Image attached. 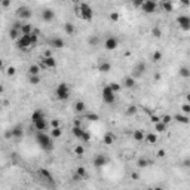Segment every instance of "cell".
Instances as JSON below:
<instances>
[{
    "mask_svg": "<svg viewBox=\"0 0 190 190\" xmlns=\"http://www.w3.org/2000/svg\"><path fill=\"white\" fill-rule=\"evenodd\" d=\"M36 141L43 150H52L54 149V141H52V137L48 135L45 131L40 132H36Z\"/></svg>",
    "mask_w": 190,
    "mask_h": 190,
    "instance_id": "obj_1",
    "label": "cell"
},
{
    "mask_svg": "<svg viewBox=\"0 0 190 190\" xmlns=\"http://www.w3.org/2000/svg\"><path fill=\"white\" fill-rule=\"evenodd\" d=\"M77 15L83 19V21H92L94 18V9L88 5V3H80L79 9H77Z\"/></svg>",
    "mask_w": 190,
    "mask_h": 190,
    "instance_id": "obj_2",
    "label": "cell"
},
{
    "mask_svg": "<svg viewBox=\"0 0 190 190\" xmlns=\"http://www.w3.org/2000/svg\"><path fill=\"white\" fill-rule=\"evenodd\" d=\"M55 95H57V98H58L59 101L68 99V98H70V88H68V85L64 83V82H61V83L57 86V89H55Z\"/></svg>",
    "mask_w": 190,
    "mask_h": 190,
    "instance_id": "obj_3",
    "label": "cell"
},
{
    "mask_svg": "<svg viewBox=\"0 0 190 190\" xmlns=\"http://www.w3.org/2000/svg\"><path fill=\"white\" fill-rule=\"evenodd\" d=\"M101 95H103V101L106 104H113L116 101V95H115V92L111 91V88L107 85V86H104L103 88V92H101Z\"/></svg>",
    "mask_w": 190,
    "mask_h": 190,
    "instance_id": "obj_4",
    "label": "cell"
},
{
    "mask_svg": "<svg viewBox=\"0 0 190 190\" xmlns=\"http://www.w3.org/2000/svg\"><path fill=\"white\" fill-rule=\"evenodd\" d=\"M31 46V40H30V34H21L17 40V48L19 50H27Z\"/></svg>",
    "mask_w": 190,
    "mask_h": 190,
    "instance_id": "obj_5",
    "label": "cell"
},
{
    "mask_svg": "<svg viewBox=\"0 0 190 190\" xmlns=\"http://www.w3.org/2000/svg\"><path fill=\"white\" fill-rule=\"evenodd\" d=\"M156 8H158V5H156V2H155V0H144L140 9L144 12V14L150 15V14H153V12L156 10Z\"/></svg>",
    "mask_w": 190,
    "mask_h": 190,
    "instance_id": "obj_6",
    "label": "cell"
},
{
    "mask_svg": "<svg viewBox=\"0 0 190 190\" xmlns=\"http://www.w3.org/2000/svg\"><path fill=\"white\" fill-rule=\"evenodd\" d=\"M146 64L143 61H140V62H137L135 64V67H134V70H132V77H140V76H143L144 73H146Z\"/></svg>",
    "mask_w": 190,
    "mask_h": 190,
    "instance_id": "obj_7",
    "label": "cell"
},
{
    "mask_svg": "<svg viewBox=\"0 0 190 190\" xmlns=\"http://www.w3.org/2000/svg\"><path fill=\"white\" fill-rule=\"evenodd\" d=\"M31 10L27 8V6H19L18 9H17V17L19 18V19H28V18H31Z\"/></svg>",
    "mask_w": 190,
    "mask_h": 190,
    "instance_id": "obj_8",
    "label": "cell"
},
{
    "mask_svg": "<svg viewBox=\"0 0 190 190\" xmlns=\"http://www.w3.org/2000/svg\"><path fill=\"white\" fill-rule=\"evenodd\" d=\"M42 67L43 68H55L57 67V59L50 55V57H43L42 58Z\"/></svg>",
    "mask_w": 190,
    "mask_h": 190,
    "instance_id": "obj_9",
    "label": "cell"
},
{
    "mask_svg": "<svg viewBox=\"0 0 190 190\" xmlns=\"http://www.w3.org/2000/svg\"><path fill=\"white\" fill-rule=\"evenodd\" d=\"M107 163H108V158L103 153H99L94 158V167H97V168H101V167L107 165Z\"/></svg>",
    "mask_w": 190,
    "mask_h": 190,
    "instance_id": "obj_10",
    "label": "cell"
},
{
    "mask_svg": "<svg viewBox=\"0 0 190 190\" xmlns=\"http://www.w3.org/2000/svg\"><path fill=\"white\" fill-rule=\"evenodd\" d=\"M104 46H106V49H107V50H115V49L119 46V40L116 39V37L110 36V37H107V39H106Z\"/></svg>",
    "mask_w": 190,
    "mask_h": 190,
    "instance_id": "obj_11",
    "label": "cell"
},
{
    "mask_svg": "<svg viewBox=\"0 0 190 190\" xmlns=\"http://www.w3.org/2000/svg\"><path fill=\"white\" fill-rule=\"evenodd\" d=\"M177 22H178V25L184 30V31H189L190 30V18L187 15H180L178 18H177Z\"/></svg>",
    "mask_w": 190,
    "mask_h": 190,
    "instance_id": "obj_12",
    "label": "cell"
},
{
    "mask_svg": "<svg viewBox=\"0 0 190 190\" xmlns=\"http://www.w3.org/2000/svg\"><path fill=\"white\" fill-rule=\"evenodd\" d=\"M49 45L55 48V49H61V48H64L66 46V42L61 39V37H50L49 39Z\"/></svg>",
    "mask_w": 190,
    "mask_h": 190,
    "instance_id": "obj_13",
    "label": "cell"
},
{
    "mask_svg": "<svg viewBox=\"0 0 190 190\" xmlns=\"http://www.w3.org/2000/svg\"><path fill=\"white\" fill-rule=\"evenodd\" d=\"M33 126H34V129H36L37 132L46 131V128H48V122H46V119H40V120L33 122Z\"/></svg>",
    "mask_w": 190,
    "mask_h": 190,
    "instance_id": "obj_14",
    "label": "cell"
},
{
    "mask_svg": "<svg viewBox=\"0 0 190 190\" xmlns=\"http://www.w3.org/2000/svg\"><path fill=\"white\" fill-rule=\"evenodd\" d=\"M42 18H43V21H52L54 18H55V12L52 10V9H43V12H42Z\"/></svg>",
    "mask_w": 190,
    "mask_h": 190,
    "instance_id": "obj_15",
    "label": "cell"
},
{
    "mask_svg": "<svg viewBox=\"0 0 190 190\" xmlns=\"http://www.w3.org/2000/svg\"><path fill=\"white\" fill-rule=\"evenodd\" d=\"M22 132H24L22 125H17V126H14V128H12L10 135H12V137H15V138H19V137L22 135Z\"/></svg>",
    "mask_w": 190,
    "mask_h": 190,
    "instance_id": "obj_16",
    "label": "cell"
},
{
    "mask_svg": "<svg viewBox=\"0 0 190 190\" xmlns=\"http://www.w3.org/2000/svg\"><path fill=\"white\" fill-rule=\"evenodd\" d=\"M110 70H111V64H110V62H107V61H101V62H99L98 71H101V73H108Z\"/></svg>",
    "mask_w": 190,
    "mask_h": 190,
    "instance_id": "obj_17",
    "label": "cell"
},
{
    "mask_svg": "<svg viewBox=\"0 0 190 190\" xmlns=\"http://www.w3.org/2000/svg\"><path fill=\"white\" fill-rule=\"evenodd\" d=\"M40 119H46V117H45V113H43L42 110H34L33 115H31V122L40 120Z\"/></svg>",
    "mask_w": 190,
    "mask_h": 190,
    "instance_id": "obj_18",
    "label": "cell"
},
{
    "mask_svg": "<svg viewBox=\"0 0 190 190\" xmlns=\"http://www.w3.org/2000/svg\"><path fill=\"white\" fill-rule=\"evenodd\" d=\"M123 86L125 88H134L135 86V77H132V76H126V77L123 79Z\"/></svg>",
    "mask_w": 190,
    "mask_h": 190,
    "instance_id": "obj_19",
    "label": "cell"
},
{
    "mask_svg": "<svg viewBox=\"0 0 190 190\" xmlns=\"http://www.w3.org/2000/svg\"><path fill=\"white\" fill-rule=\"evenodd\" d=\"M144 135H146V134H144L141 129H135L134 134H132V138H134L135 141L140 143V141H144Z\"/></svg>",
    "mask_w": 190,
    "mask_h": 190,
    "instance_id": "obj_20",
    "label": "cell"
},
{
    "mask_svg": "<svg viewBox=\"0 0 190 190\" xmlns=\"http://www.w3.org/2000/svg\"><path fill=\"white\" fill-rule=\"evenodd\" d=\"M21 36V30L19 28H15V27H12L9 30V37L12 40H18V37Z\"/></svg>",
    "mask_w": 190,
    "mask_h": 190,
    "instance_id": "obj_21",
    "label": "cell"
},
{
    "mask_svg": "<svg viewBox=\"0 0 190 190\" xmlns=\"http://www.w3.org/2000/svg\"><path fill=\"white\" fill-rule=\"evenodd\" d=\"M86 110V104L83 103V101H76L74 103V111L76 113H83Z\"/></svg>",
    "mask_w": 190,
    "mask_h": 190,
    "instance_id": "obj_22",
    "label": "cell"
},
{
    "mask_svg": "<svg viewBox=\"0 0 190 190\" xmlns=\"http://www.w3.org/2000/svg\"><path fill=\"white\" fill-rule=\"evenodd\" d=\"M39 174L43 177V180H46V181H50V183H52L54 181V178H52V174H50L48 169H45V168H42L40 171H39Z\"/></svg>",
    "mask_w": 190,
    "mask_h": 190,
    "instance_id": "obj_23",
    "label": "cell"
},
{
    "mask_svg": "<svg viewBox=\"0 0 190 190\" xmlns=\"http://www.w3.org/2000/svg\"><path fill=\"white\" fill-rule=\"evenodd\" d=\"M71 132H73V135H74L76 138H80L82 134H83V128H82L80 125H74L73 128H71Z\"/></svg>",
    "mask_w": 190,
    "mask_h": 190,
    "instance_id": "obj_24",
    "label": "cell"
},
{
    "mask_svg": "<svg viewBox=\"0 0 190 190\" xmlns=\"http://www.w3.org/2000/svg\"><path fill=\"white\" fill-rule=\"evenodd\" d=\"M144 140L147 141V144H155V143L158 141V135L153 134V132H150V134L144 135Z\"/></svg>",
    "mask_w": 190,
    "mask_h": 190,
    "instance_id": "obj_25",
    "label": "cell"
},
{
    "mask_svg": "<svg viewBox=\"0 0 190 190\" xmlns=\"http://www.w3.org/2000/svg\"><path fill=\"white\" fill-rule=\"evenodd\" d=\"M172 119H175L177 122H180V123H184V125L189 123V116L187 115H175V116H172Z\"/></svg>",
    "mask_w": 190,
    "mask_h": 190,
    "instance_id": "obj_26",
    "label": "cell"
},
{
    "mask_svg": "<svg viewBox=\"0 0 190 190\" xmlns=\"http://www.w3.org/2000/svg\"><path fill=\"white\" fill-rule=\"evenodd\" d=\"M155 131L156 132H165L167 131V123H163V122H156L155 123Z\"/></svg>",
    "mask_w": 190,
    "mask_h": 190,
    "instance_id": "obj_27",
    "label": "cell"
},
{
    "mask_svg": "<svg viewBox=\"0 0 190 190\" xmlns=\"http://www.w3.org/2000/svg\"><path fill=\"white\" fill-rule=\"evenodd\" d=\"M64 31H66L68 36H71V34H74L76 28H74V25H73V24H70V22H66V24H64Z\"/></svg>",
    "mask_w": 190,
    "mask_h": 190,
    "instance_id": "obj_28",
    "label": "cell"
},
{
    "mask_svg": "<svg viewBox=\"0 0 190 190\" xmlns=\"http://www.w3.org/2000/svg\"><path fill=\"white\" fill-rule=\"evenodd\" d=\"M162 9L165 12H172L174 6H172V3L169 2V0H163V2H162Z\"/></svg>",
    "mask_w": 190,
    "mask_h": 190,
    "instance_id": "obj_29",
    "label": "cell"
},
{
    "mask_svg": "<svg viewBox=\"0 0 190 190\" xmlns=\"http://www.w3.org/2000/svg\"><path fill=\"white\" fill-rule=\"evenodd\" d=\"M61 135H62L61 126H57V128H52V131H50V137H52V138H59Z\"/></svg>",
    "mask_w": 190,
    "mask_h": 190,
    "instance_id": "obj_30",
    "label": "cell"
},
{
    "mask_svg": "<svg viewBox=\"0 0 190 190\" xmlns=\"http://www.w3.org/2000/svg\"><path fill=\"white\" fill-rule=\"evenodd\" d=\"M39 71H40V66H37V64H33V66L28 67V73H30V76L39 74Z\"/></svg>",
    "mask_w": 190,
    "mask_h": 190,
    "instance_id": "obj_31",
    "label": "cell"
},
{
    "mask_svg": "<svg viewBox=\"0 0 190 190\" xmlns=\"http://www.w3.org/2000/svg\"><path fill=\"white\" fill-rule=\"evenodd\" d=\"M31 31H33V28H31L30 24H22L21 25V34H30Z\"/></svg>",
    "mask_w": 190,
    "mask_h": 190,
    "instance_id": "obj_32",
    "label": "cell"
},
{
    "mask_svg": "<svg viewBox=\"0 0 190 190\" xmlns=\"http://www.w3.org/2000/svg\"><path fill=\"white\" fill-rule=\"evenodd\" d=\"M104 143L107 144V146H111L113 143H115V137H113V134H106L104 135Z\"/></svg>",
    "mask_w": 190,
    "mask_h": 190,
    "instance_id": "obj_33",
    "label": "cell"
},
{
    "mask_svg": "<svg viewBox=\"0 0 190 190\" xmlns=\"http://www.w3.org/2000/svg\"><path fill=\"white\" fill-rule=\"evenodd\" d=\"M76 174H77L82 180H85L86 177H88V172H86V169H85L83 167H79V168H77V171H76Z\"/></svg>",
    "mask_w": 190,
    "mask_h": 190,
    "instance_id": "obj_34",
    "label": "cell"
},
{
    "mask_svg": "<svg viewBox=\"0 0 190 190\" xmlns=\"http://www.w3.org/2000/svg\"><path fill=\"white\" fill-rule=\"evenodd\" d=\"M108 86L111 88V91L115 92V94H116V92H119V91L122 89V85H119V83H116V82H111Z\"/></svg>",
    "mask_w": 190,
    "mask_h": 190,
    "instance_id": "obj_35",
    "label": "cell"
},
{
    "mask_svg": "<svg viewBox=\"0 0 190 190\" xmlns=\"http://www.w3.org/2000/svg\"><path fill=\"white\" fill-rule=\"evenodd\" d=\"M108 18H110V21H111V22H117V21H119V18H120V15H119V12H110Z\"/></svg>",
    "mask_w": 190,
    "mask_h": 190,
    "instance_id": "obj_36",
    "label": "cell"
},
{
    "mask_svg": "<svg viewBox=\"0 0 190 190\" xmlns=\"http://www.w3.org/2000/svg\"><path fill=\"white\" fill-rule=\"evenodd\" d=\"M160 59H162V52H159V50L153 52V55H151V61H153V62H159Z\"/></svg>",
    "mask_w": 190,
    "mask_h": 190,
    "instance_id": "obj_37",
    "label": "cell"
},
{
    "mask_svg": "<svg viewBox=\"0 0 190 190\" xmlns=\"http://www.w3.org/2000/svg\"><path fill=\"white\" fill-rule=\"evenodd\" d=\"M80 140H82L83 143H89V141H91V134L86 132V131H83V134H82V137H80Z\"/></svg>",
    "mask_w": 190,
    "mask_h": 190,
    "instance_id": "obj_38",
    "label": "cell"
},
{
    "mask_svg": "<svg viewBox=\"0 0 190 190\" xmlns=\"http://www.w3.org/2000/svg\"><path fill=\"white\" fill-rule=\"evenodd\" d=\"M180 74L183 76V77L187 79V77H190V70H189L187 67H181V68H180Z\"/></svg>",
    "mask_w": 190,
    "mask_h": 190,
    "instance_id": "obj_39",
    "label": "cell"
},
{
    "mask_svg": "<svg viewBox=\"0 0 190 190\" xmlns=\"http://www.w3.org/2000/svg\"><path fill=\"white\" fill-rule=\"evenodd\" d=\"M30 83H31V85H39V83H40V77H39V74H36V76H30Z\"/></svg>",
    "mask_w": 190,
    "mask_h": 190,
    "instance_id": "obj_40",
    "label": "cell"
},
{
    "mask_svg": "<svg viewBox=\"0 0 190 190\" xmlns=\"http://www.w3.org/2000/svg\"><path fill=\"white\" fill-rule=\"evenodd\" d=\"M74 153L77 155V156H82V155L85 153V149H83V146H77V147H74Z\"/></svg>",
    "mask_w": 190,
    "mask_h": 190,
    "instance_id": "obj_41",
    "label": "cell"
},
{
    "mask_svg": "<svg viewBox=\"0 0 190 190\" xmlns=\"http://www.w3.org/2000/svg\"><path fill=\"white\" fill-rule=\"evenodd\" d=\"M137 113V106H129L128 108H126V115H135Z\"/></svg>",
    "mask_w": 190,
    "mask_h": 190,
    "instance_id": "obj_42",
    "label": "cell"
},
{
    "mask_svg": "<svg viewBox=\"0 0 190 190\" xmlns=\"http://www.w3.org/2000/svg\"><path fill=\"white\" fill-rule=\"evenodd\" d=\"M171 120H172V116H171V115H165V116H162V117H160V122L167 123V125H168Z\"/></svg>",
    "mask_w": 190,
    "mask_h": 190,
    "instance_id": "obj_43",
    "label": "cell"
},
{
    "mask_svg": "<svg viewBox=\"0 0 190 190\" xmlns=\"http://www.w3.org/2000/svg\"><path fill=\"white\" fill-rule=\"evenodd\" d=\"M151 34H153L155 37H158V39H159V37L162 36V31H160V28H159V27H155L153 30H151Z\"/></svg>",
    "mask_w": 190,
    "mask_h": 190,
    "instance_id": "obj_44",
    "label": "cell"
},
{
    "mask_svg": "<svg viewBox=\"0 0 190 190\" xmlns=\"http://www.w3.org/2000/svg\"><path fill=\"white\" fill-rule=\"evenodd\" d=\"M149 165V160H146V159H138V167L140 168H146Z\"/></svg>",
    "mask_w": 190,
    "mask_h": 190,
    "instance_id": "obj_45",
    "label": "cell"
},
{
    "mask_svg": "<svg viewBox=\"0 0 190 190\" xmlns=\"http://www.w3.org/2000/svg\"><path fill=\"white\" fill-rule=\"evenodd\" d=\"M85 117H86L88 120H92V122H94V120H98V119H99V117H98V115H94V113H91V115H86Z\"/></svg>",
    "mask_w": 190,
    "mask_h": 190,
    "instance_id": "obj_46",
    "label": "cell"
},
{
    "mask_svg": "<svg viewBox=\"0 0 190 190\" xmlns=\"http://www.w3.org/2000/svg\"><path fill=\"white\" fill-rule=\"evenodd\" d=\"M181 110L184 111V115H189V113H190V106L186 103V104H183V106H181Z\"/></svg>",
    "mask_w": 190,
    "mask_h": 190,
    "instance_id": "obj_47",
    "label": "cell"
},
{
    "mask_svg": "<svg viewBox=\"0 0 190 190\" xmlns=\"http://www.w3.org/2000/svg\"><path fill=\"white\" fill-rule=\"evenodd\" d=\"M15 73H17L15 67H8V70H6V74H8V76H14Z\"/></svg>",
    "mask_w": 190,
    "mask_h": 190,
    "instance_id": "obj_48",
    "label": "cell"
},
{
    "mask_svg": "<svg viewBox=\"0 0 190 190\" xmlns=\"http://www.w3.org/2000/svg\"><path fill=\"white\" fill-rule=\"evenodd\" d=\"M143 2H144V0H132V5H134L135 8H141Z\"/></svg>",
    "mask_w": 190,
    "mask_h": 190,
    "instance_id": "obj_49",
    "label": "cell"
},
{
    "mask_svg": "<svg viewBox=\"0 0 190 190\" xmlns=\"http://www.w3.org/2000/svg\"><path fill=\"white\" fill-rule=\"evenodd\" d=\"M50 125H52V128H57V126H61V125H59V120H58V119H52V122H50Z\"/></svg>",
    "mask_w": 190,
    "mask_h": 190,
    "instance_id": "obj_50",
    "label": "cell"
},
{
    "mask_svg": "<svg viewBox=\"0 0 190 190\" xmlns=\"http://www.w3.org/2000/svg\"><path fill=\"white\" fill-rule=\"evenodd\" d=\"M10 5V0H2V3H0V6H3V8H9Z\"/></svg>",
    "mask_w": 190,
    "mask_h": 190,
    "instance_id": "obj_51",
    "label": "cell"
},
{
    "mask_svg": "<svg viewBox=\"0 0 190 190\" xmlns=\"http://www.w3.org/2000/svg\"><path fill=\"white\" fill-rule=\"evenodd\" d=\"M165 155H167V151L163 150V149H160V150L158 151V158H165Z\"/></svg>",
    "mask_w": 190,
    "mask_h": 190,
    "instance_id": "obj_52",
    "label": "cell"
},
{
    "mask_svg": "<svg viewBox=\"0 0 190 190\" xmlns=\"http://www.w3.org/2000/svg\"><path fill=\"white\" fill-rule=\"evenodd\" d=\"M89 43H91V45H98V37H94V36H92L91 39H89Z\"/></svg>",
    "mask_w": 190,
    "mask_h": 190,
    "instance_id": "obj_53",
    "label": "cell"
},
{
    "mask_svg": "<svg viewBox=\"0 0 190 190\" xmlns=\"http://www.w3.org/2000/svg\"><path fill=\"white\" fill-rule=\"evenodd\" d=\"M159 120H160L159 116H151V122H153V123H156V122H159Z\"/></svg>",
    "mask_w": 190,
    "mask_h": 190,
    "instance_id": "obj_54",
    "label": "cell"
},
{
    "mask_svg": "<svg viewBox=\"0 0 190 190\" xmlns=\"http://www.w3.org/2000/svg\"><path fill=\"white\" fill-rule=\"evenodd\" d=\"M73 180H74V181H80L82 178H80V177H79L77 174H74V175H73Z\"/></svg>",
    "mask_w": 190,
    "mask_h": 190,
    "instance_id": "obj_55",
    "label": "cell"
},
{
    "mask_svg": "<svg viewBox=\"0 0 190 190\" xmlns=\"http://www.w3.org/2000/svg\"><path fill=\"white\" fill-rule=\"evenodd\" d=\"M181 3H183L184 6H189V5H190V0H181Z\"/></svg>",
    "mask_w": 190,
    "mask_h": 190,
    "instance_id": "obj_56",
    "label": "cell"
},
{
    "mask_svg": "<svg viewBox=\"0 0 190 190\" xmlns=\"http://www.w3.org/2000/svg\"><path fill=\"white\" fill-rule=\"evenodd\" d=\"M131 177H132V180H138V174H137V172H132Z\"/></svg>",
    "mask_w": 190,
    "mask_h": 190,
    "instance_id": "obj_57",
    "label": "cell"
},
{
    "mask_svg": "<svg viewBox=\"0 0 190 190\" xmlns=\"http://www.w3.org/2000/svg\"><path fill=\"white\" fill-rule=\"evenodd\" d=\"M3 68V59H0V70Z\"/></svg>",
    "mask_w": 190,
    "mask_h": 190,
    "instance_id": "obj_58",
    "label": "cell"
},
{
    "mask_svg": "<svg viewBox=\"0 0 190 190\" xmlns=\"http://www.w3.org/2000/svg\"><path fill=\"white\" fill-rule=\"evenodd\" d=\"M3 91H5V88H3L2 85H0V92H3Z\"/></svg>",
    "mask_w": 190,
    "mask_h": 190,
    "instance_id": "obj_59",
    "label": "cell"
},
{
    "mask_svg": "<svg viewBox=\"0 0 190 190\" xmlns=\"http://www.w3.org/2000/svg\"><path fill=\"white\" fill-rule=\"evenodd\" d=\"M0 14H2V6H0Z\"/></svg>",
    "mask_w": 190,
    "mask_h": 190,
    "instance_id": "obj_60",
    "label": "cell"
},
{
    "mask_svg": "<svg viewBox=\"0 0 190 190\" xmlns=\"http://www.w3.org/2000/svg\"><path fill=\"white\" fill-rule=\"evenodd\" d=\"M61 2H66V0H61Z\"/></svg>",
    "mask_w": 190,
    "mask_h": 190,
    "instance_id": "obj_61",
    "label": "cell"
},
{
    "mask_svg": "<svg viewBox=\"0 0 190 190\" xmlns=\"http://www.w3.org/2000/svg\"><path fill=\"white\" fill-rule=\"evenodd\" d=\"M76 2H80V0H76Z\"/></svg>",
    "mask_w": 190,
    "mask_h": 190,
    "instance_id": "obj_62",
    "label": "cell"
},
{
    "mask_svg": "<svg viewBox=\"0 0 190 190\" xmlns=\"http://www.w3.org/2000/svg\"><path fill=\"white\" fill-rule=\"evenodd\" d=\"M0 3H2V0H0Z\"/></svg>",
    "mask_w": 190,
    "mask_h": 190,
    "instance_id": "obj_63",
    "label": "cell"
}]
</instances>
